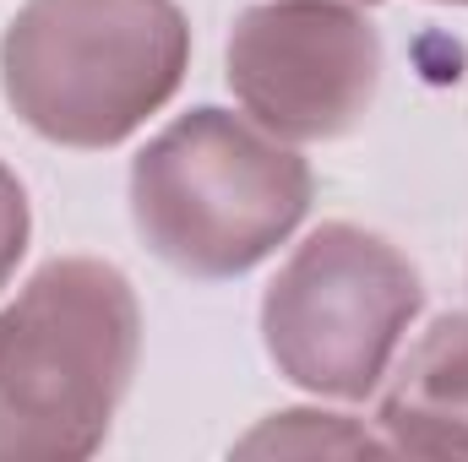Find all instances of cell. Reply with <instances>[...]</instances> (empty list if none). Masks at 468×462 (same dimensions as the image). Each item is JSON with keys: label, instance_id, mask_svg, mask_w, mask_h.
<instances>
[{"label": "cell", "instance_id": "6da1fadb", "mask_svg": "<svg viewBox=\"0 0 468 462\" xmlns=\"http://www.w3.org/2000/svg\"><path fill=\"white\" fill-rule=\"evenodd\" d=\"M142 359L131 278L99 256L44 261L0 310V462H77L110 441Z\"/></svg>", "mask_w": 468, "mask_h": 462}, {"label": "cell", "instance_id": "7a4b0ae2", "mask_svg": "<svg viewBox=\"0 0 468 462\" xmlns=\"http://www.w3.org/2000/svg\"><path fill=\"white\" fill-rule=\"evenodd\" d=\"M316 196L311 163L250 115L197 104L131 163V224L142 245L197 283L256 272L289 245Z\"/></svg>", "mask_w": 468, "mask_h": 462}, {"label": "cell", "instance_id": "3957f363", "mask_svg": "<svg viewBox=\"0 0 468 462\" xmlns=\"http://www.w3.org/2000/svg\"><path fill=\"white\" fill-rule=\"evenodd\" d=\"M191 71L180 0H22L0 33V93L16 120L77 152H110Z\"/></svg>", "mask_w": 468, "mask_h": 462}, {"label": "cell", "instance_id": "277c9868", "mask_svg": "<svg viewBox=\"0 0 468 462\" xmlns=\"http://www.w3.org/2000/svg\"><path fill=\"white\" fill-rule=\"evenodd\" d=\"M425 310L420 267L359 224L311 229L261 294V348L300 392L365 403Z\"/></svg>", "mask_w": 468, "mask_h": 462}, {"label": "cell", "instance_id": "5b68a950", "mask_svg": "<svg viewBox=\"0 0 468 462\" xmlns=\"http://www.w3.org/2000/svg\"><path fill=\"white\" fill-rule=\"evenodd\" d=\"M381 33L349 0L245 5L224 44L229 93L278 142H338L381 93Z\"/></svg>", "mask_w": 468, "mask_h": 462}, {"label": "cell", "instance_id": "8992f818", "mask_svg": "<svg viewBox=\"0 0 468 462\" xmlns=\"http://www.w3.org/2000/svg\"><path fill=\"white\" fill-rule=\"evenodd\" d=\"M376 430L409 457H468V310L436 316L387 370Z\"/></svg>", "mask_w": 468, "mask_h": 462}, {"label": "cell", "instance_id": "52a82bcc", "mask_svg": "<svg viewBox=\"0 0 468 462\" xmlns=\"http://www.w3.org/2000/svg\"><path fill=\"white\" fill-rule=\"evenodd\" d=\"M234 452L239 457H267V452H300V457H311V452H376L381 457V452H392V441L365 430L349 414L283 408V414H267L250 436H239Z\"/></svg>", "mask_w": 468, "mask_h": 462}, {"label": "cell", "instance_id": "ba28073f", "mask_svg": "<svg viewBox=\"0 0 468 462\" xmlns=\"http://www.w3.org/2000/svg\"><path fill=\"white\" fill-rule=\"evenodd\" d=\"M27 239H33L27 191H22V180L0 163V289L16 278V267H22V256H27Z\"/></svg>", "mask_w": 468, "mask_h": 462}, {"label": "cell", "instance_id": "9c48e42d", "mask_svg": "<svg viewBox=\"0 0 468 462\" xmlns=\"http://www.w3.org/2000/svg\"><path fill=\"white\" fill-rule=\"evenodd\" d=\"M349 5H381V0H349Z\"/></svg>", "mask_w": 468, "mask_h": 462}, {"label": "cell", "instance_id": "30bf717a", "mask_svg": "<svg viewBox=\"0 0 468 462\" xmlns=\"http://www.w3.org/2000/svg\"><path fill=\"white\" fill-rule=\"evenodd\" d=\"M436 5H468V0H436Z\"/></svg>", "mask_w": 468, "mask_h": 462}]
</instances>
